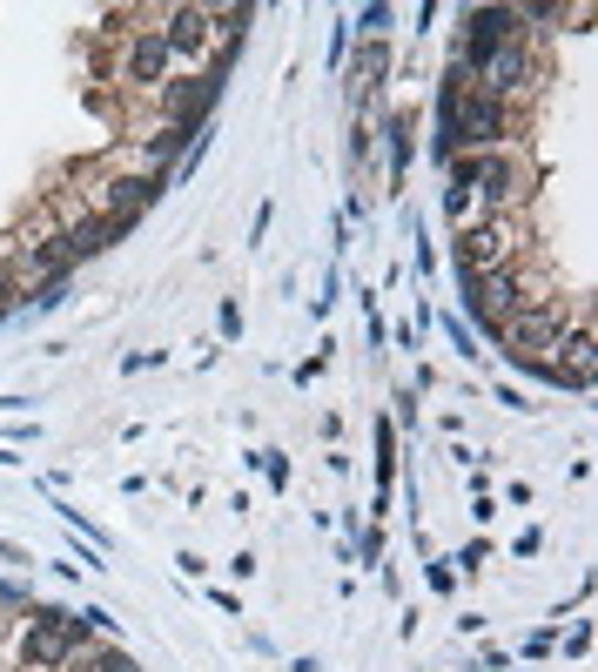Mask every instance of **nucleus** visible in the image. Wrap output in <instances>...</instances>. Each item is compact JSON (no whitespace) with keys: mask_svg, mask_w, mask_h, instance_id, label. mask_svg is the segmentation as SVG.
<instances>
[{"mask_svg":"<svg viewBox=\"0 0 598 672\" xmlns=\"http://www.w3.org/2000/svg\"><path fill=\"white\" fill-rule=\"evenodd\" d=\"M216 88H222V67H196V74H182V81H168V88H161V115L196 135L202 115H209V102H216Z\"/></svg>","mask_w":598,"mask_h":672,"instance_id":"obj_1","label":"nucleus"},{"mask_svg":"<svg viewBox=\"0 0 598 672\" xmlns=\"http://www.w3.org/2000/svg\"><path fill=\"white\" fill-rule=\"evenodd\" d=\"M168 28H161V48H168V61H202L209 54V41H216V21H209V8H168L161 14Z\"/></svg>","mask_w":598,"mask_h":672,"instance_id":"obj_2","label":"nucleus"},{"mask_svg":"<svg viewBox=\"0 0 598 672\" xmlns=\"http://www.w3.org/2000/svg\"><path fill=\"white\" fill-rule=\"evenodd\" d=\"M122 81H128V88H161V81H168V48H161V34H148V28L128 34V48H122Z\"/></svg>","mask_w":598,"mask_h":672,"instance_id":"obj_3","label":"nucleus"},{"mask_svg":"<svg viewBox=\"0 0 598 672\" xmlns=\"http://www.w3.org/2000/svg\"><path fill=\"white\" fill-rule=\"evenodd\" d=\"M141 148H148V155H155V161H176V155H182V148H189V128H176V122H161V128H155V135H148V141H141Z\"/></svg>","mask_w":598,"mask_h":672,"instance_id":"obj_4","label":"nucleus"},{"mask_svg":"<svg viewBox=\"0 0 598 672\" xmlns=\"http://www.w3.org/2000/svg\"><path fill=\"white\" fill-rule=\"evenodd\" d=\"M102 672H141V665H135L128 652H102Z\"/></svg>","mask_w":598,"mask_h":672,"instance_id":"obj_5","label":"nucleus"}]
</instances>
